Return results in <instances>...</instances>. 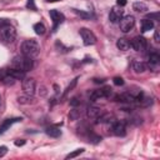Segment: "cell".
Returning a JSON list of instances; mask_svg holds the SVG:
<instances>
[{"instance_id":"8992f818","label":"cell","mask_w":160,"mask_h":160,"mask_svg":"<svg viewBox=\"0 0 160 160\" xmlns=\"http://www.w3.org/2000/svg\"><path fill=\"white\" fill-rule=\"evenodd\" d=\"M111 94V88L109 86H105L102 89H99V90H94L90 95V100L91 101H98L100 99H104V98H109Z\"/></svg>"},{"instance_id":"d590c367","label":"cell","mask_w":160,"mask_h":160,"mask_svg":"<svg viewBox=\"0 0 160 160\" xmlns=\"http://www.w3.org/2000/svg\"><path fill=\"white\" fill-rule=\"evenodd\" d=\"M126 2H128L126 0H118V1H116V4H118L119 6H125V5H126Z\"/></svg>"},{"instance_id":"836d02e7","label":"cell","mask_w":160,"mask_h":160,"mask_svg":"<svg viewBox=\"0 0 160 160\" xmlns=\"http://www.w3.org/2000/svg\"><path fill=\"white\" fill-rule=\"evenodd\" d=\"M10 24V21L8 19H0V26H4V25H8Z\"/></svg>"},{"instance_id":"ba28073f","label":"cell","mask_w":160,"mask_h":160,"mask_svg":"<svg viewBox=\"0 0 160 160\" xmlns=\"http://www.w3.org/2000/svg\"><path fill=\"white\" fill-rule=\"evenodd\" d=\"M130 44H131V48L136 51H142L146 48V40H145L144 36H135L130 41Z\"/></svg>"},{"instance_id":"d6986e66","label":"cell","mask_w":160,"mask_h":160,"mask_svg":"<svg viewBox=\"0 0 160 160\" xmlns=\"http://www.w3.org/2000/svg\"><path fill=\"white\" fill-rule=\"evenodd\" d=\"M132 9L138 12H145V11H148V5L142 1H135L132 4Z\"/></svg>"},{"instance_id":"cb8c5ba5","label":"cell","mask_w":160,"mask_h":160,"mask_svg":"<svg viewBox=\"0 0 160 160\" xmlns=\"http://www.w3.org/2000/svg\"><path fill=\"white\" fill-rule=\"evenodd\" d=\"M15 80H16V79H15V78H12V76H11V75H9V74H8V75H5V76L2 78V82H4L5 85H14V84H15Z\"/></svg>"},{"instance_id":"4dcf8cb0","label":"cell","mask_w":160,"mask_h":160,"mask_svg":"<svg viewBox=\"0 0 160 160\" xmlns=\"http://www.w3.org/2000/svg\"><path fill=\"white\" fill-rule=\"evenodd\" d=\"M74 12L78 14L79 16H81V18H89V16H90L89 14H86V12H84V11H79V10H76V9H74Z\"/></svg>"},{"instance_id":"7c38bea8","label":"cell","mask_w":160,"mask_h":160,"mask_svg":"<svg viewBox=\"0 0 160 160\" xmlns=\"http://www.w3.org/2000/svg\"><path fill=\"white\" fill-rule=\"evenodd\" d=\"M121 18H122V10L119 8H112L109 14V20L111 22H118V21H120Z\"/></svg>"},{"instance_id":"d4e9b609","label":"cell","mask_w":160,"mask_h":160,"mask_svg":"<svg viewBox=\"0 0 160 160\" xmlns=\"http://www.w3.org/2000/svg\"><path fill=\"white\" fill-rule=\"evenodd\" d=\"M82 152H84V149H76L75 151L68 154L65 159H72V158H75V156H78V155H80V154H82Z\"/></svg>"},{"instance_id":"6da1fadb","label":"cell","mask_w":160,"mask_h":160,"mask_svg":"<svg viewBox=\"0 0 160 160\" xmlns=\"http://www.w3.org/2000/svg\"><path fill=\"white\" fill-rule=\"evenodd\" d=\"M40 51V46L38 44L36 40L34 39H29V40H25L22 44H21V54L24 56H28V58H35L38 56Z\"/></svg>"},{"instance_id":"1f68e13d","label":"cell","mask_w":160,"mask_h":160,"mask_svg":"<svg viewBox=\"0 0 160 160\" xmlns=\"http://www.w3.org/2000/svg\"><path fill=\"white\" fill-rule=\"evenodd\" d=\"M8 151V148L6 146H0V156H4Z\"/></svg>"},{"instance_id":"f546056e","label":"cell","mask_w":160,"mask_h":160,"mask_svg":"<svg viewBox=\"0 0 160 160\" xmlns=\"http://www.w3.org/2000/svg\"><path fill=\"white\" fill-rule=\"evenodd\" d=\"M80 114H79V111L76 110V109H74V110H71V112H70V115H69V118L70 119H72V120H75V119H78V116H79Z\"/></svg>"},{"instance_id":"7402d4cb","label":"cell","mask_w":160,"mask_h":160,"mask_svg":"<svg viewBox=\"0 0 160 160\" xmlns=\"http://www.w3.org/2000/svg\"><path fill=\"white\" fill-rule=\"evenodd\" d=\"M34 31H35V34H38V35H44V34L46 32V28H45L44 24L36 22V24H34Z\"/></svg>"},{"instance_id":"f1b7e54d","label":"cell","mask_w":160,"mask_h":160,"mask_svg":"<svg viewBox=\"0 0 160 160\" xmlns=\"http://www.w3.org/2000/svg\"><path fill=\"white\" fill-rule=\"evenodd\" d=\"M70 105L71 106H78V105H80V100H79V98H76V96H74L72 99H70Z\"/></svg>"},{"instance_id":"5b68a950","label":"cell","mask_w":160,"mask_h":160,"mask_svg":"<svg viewBox=\"0 0 160 160\" xmlns=\"http://www.w3.org/2000/svg\"><path fill=\"white\" fill-rule=\"evenodd\" d=\"M135 25V18L132 15H126V16H122L119 21V26H120V30L122 32H129Z\"/></svg>"},{"instance_id":"9a60e30c","label":"cell","mask_w":160,"mask_h":160,"mask_svg":"<svg viewBox=\"0 0 160 160\" xmlns=\"http://www.w3.org/2000/svg\"><path fill=\"white\" fill-rule=\"evenodd\" d=\"M116 46H118V49H120V50H122V51H126V50H129V49L131 48V44H130V41H129L128 39L120 38V39L116 41Z\"/></svg>"},{"instance_id":"ab89813d","label":"cell","mask_w":160,"mask_h":160,"mask_svg":"<svg viewBox=\"0 0 160 160\" xmlns=\"http://www.w3.org/2000/svg\"><path fill=\"white\" fill-rule=\"evenodd\" d=\"M0 104H1V96H0Z\"/></svg>"},{"instance_id":"44dd1931","label":"cell","mask_w":160,"mask_h":160,"mask_svg":"<svg viewBox=\"0 0 160 160\" xmlns=\"http://www.w3.org/2000/svg\"><path fill=\"white\" fill-rule=\"evenodd\" d=\"M8 74L11 75L12 78H15L16 80H18V79H24V78H25V72H24V71L18 70V69H14V68L9 69V70H8Z\"/></svg>"},{"instance_id":"d6a6232c","label":"cell","mask_w":160,"mask_h":160,"mask_svg":"<svg viewBox=\"0 0 160 160\" xmlns=\"http://www.w3.org/2000/svg\"><path fill=\"white\" fill-rule=\"evenodd\" d=\"M154 39L156 42L160 41V34H159V30H155V34H154Z\"/></svg>"},{"instance_id":"e575fe53","label":"cell","mask_w":160,"mask_h":160,"mask_svg":"<svg viewBox=\"0 0 160 160\" xmlns=\"http://www.w3.org/2000/svg\"><path fill=\"white\" fill-rule=\"evenodd\" d=\"M14 144H15L16 146H22V145L25 144V140H16Z\"/></svg>"},{"instance_id":"ffe728a7","label":"cell","mask_w":160,"mask_h":160,"mask_svg":"<svg viewBox=\"0 0 160 160\" xmlns=\"http://www.w3.org/2000/svg\"><path fill=\"white\" fill-rule=\"evenodd\" d=\"M154 28V22L151 21V19H142L141 20V31L145 32V31H149Z\"/></svg>"},{"instance_id":"277c9868","label":"cell","mask_w":160,"mask_h":160,"mask_svg":"<svg viewBox=\"0 0 160 160\" xmlns=\"http://www.w3.org/2000/svg\"><path fill=\"white\" fill-rule=\"evenodd\" d=\"M79 34H80V36L82 39L84 45L89 46V45H94L96 42V36H95V34L91 30H89L86 28H81L79 30Z\"/></svg>"},{"instance_id":"ac0fdd59","label":"cell","mask_w":160,"mask_h":160,"mask_svg":"<svg viewBox=\"0 0 160 160\" xmlns=\"http://www.w3.org/2000/svg\"><path fill=\"white\" fill-rule=\"evenodd\" d=\"M45 132L51 138H59L61 135V130L58 126H49V128H46Z\"/></svg>"},{"instance_id":"2e32d148","label":"cell","mask_w":160,"mask_h":160,"mask_svg":"<svg viewBox=\"0 0 160 160\" xmlns=\"http://www.w3.org/2000/svg\"><path fill=\"white\" fill-rule=\"evenodd\" d=\"M101 112H102L101 109H100V108H96V106H90V108H88V110H86V115H88V118H90V119H96Z\"/></svg>"},{"instance_id":"f35d334b","label":"cell","mask_w":160,"mask_h":160,"mask_svg":"<svg viewBox=\"0 0 160 160\" xmlns=\"http://www.w3.org/2000/svg\"><path fill=\"white\" fill-rule=\"evenodd\" d=\"M46 1H49V2H55V1H61V0H46Z\"/></svg>"},{"instance_id":"83f0119b","label":"cell","mask_w":160,"mask_h":160,"mask_svg":"<svg viewBox=\"0 0 160 160\" xmlns=\"http://www.w3.org/2000/svg\"><path fill=\"white\" fill-rule=\"evenodd\" d=\"M26 8L30 10H36V5H35V0H28Z\"/></svg>"},{"instance_id":"603a6c76","label":"cell","mask_w":160,"mask_h":160,"mask_svg":"<svg viewBox=\"0 0 160 160\" xmlns=\"http://www.w3.org/2000/svg\"><path fill=\"white\" fill-rule=\"evenodd\" d=\"M32 95H24V96H19L18 98V101L20 102V104H30V102H32Z\"/></svg>"},{"instance_id":"8fae6325","label":"cell","mask_w":160,"mask_h":160,"mask_svg":"<svg viewBox=\"0 0 160 160\" xmlns=\"http://www.w3.org/2000/svg\"><path fill=\"white\" fill-rule=\"evenodd\" d=\"M159 64H160V56L158 52H152L149 55V68L152 71H156L159 69Z\"/></svg>"},{"instance_id":"3957f363","label":"cell","mask_w":160,"mask_h":160,"mask_svg":"<svg viewBox=\"0 0 160 160\" xmlns=\"http://www.w3.org/2000/svg\"><path fill=\"white\" fill-rule=\"evenodd\" d=\"M0 38L5 41V42H12L16 38V30L14 26H11L10 24L0 26Z\"/></svg>"},{"instance_id":"484cf974","label":"cell","mask_w":160,"mask_h":160,"mask_svg":"<svg viewBox=\"0 0 160 160\" xmlns=\"http://www.w3.org/2000/svg\"><path fill=\"white\" fill-rule=\"evenodd\" d=\"M76 82H78V78H75V79H74L72 81H71V84H70V85H69V86L66 88V90H65V92H64V96H65V95H66V94H68L69 91H71V90H72V89L75 88Z\"/></svg>"},{"instance_id":"52a82bcc","label":"cell","mask_w":160,"mask_h":160,"mask_svg":"<svg viewBox=\"0 0 160 160\" xmlns=\"http://www.w3.org/2000/svg\"><path fill=\"white\" fill-rule=\"evenodd\" d=\"M35 88H36V84H35V80L32 78H24L22 79V90L26 95H34Z\"/></svg>"},{"instance_id":"7a4b0ae2","label":"cell","mask_w":160,"mask_h":160,"mask_svg":"<svg viewBox=\"0 0 160 160\" xmlns=\"http://www.w3.org/2000/svg\"><path fill=\"white\" fill-rule=\"evenodd\" d=\"M34 66V62H32V59L31 58H28V56H16L14 58L12 62H11V68L14 69H18V70H21L24 72L31 70Z\"/></svg>"},{"instance_id":"4fadbf2b","label":"cell","mask_w":160,"mask_h":160,"mask_svg":"<svg viewBox=\"0 0 160 160\" xmlns=\"http://www.w3.org/2000/svg\"><path fill=\"white\" fill-rule=\"evenodd\" d=\"M95 120H96V122H99V124H104V122H114L115 118H114L112 114H109V112H101Z\"/></svg>"},{"instance_id":"8d00e7d4","label":"cell","mask_w":160,"mask_h":160,"mask_svg":"<svg viewBox=\"0 0 160 160\" xmlns=\"http://www.w3.org/2000/svg\"><path fill=\"white\" fill-rule=\"evenodd\" d=\"M152 18H154V19H159V14H158V12H156V14H150V15L148 16V19H152Z\"/></svg>"},{"instance_id":"74e56055","label":"cell","mask_w":160,"mask_h":160,"mask_svg":"<svg viewBox=\"0 0 160 160\" xmlns=\"http://www.w3.org/2000/svg\"><path fill=\"white\" fill-rule=\"evenodd\" d=\"M95 82H104V80L102 79H100V80L99 79H95Z\"/></svg>"},{"instance_id":"30bf717a","label":"cell","mask_w":160,"mask_h":160,"mask_svg":"<svg viewBox=\"0 0 160 160\" xmlns=\"http://www.w3.org/2000/svg\"><path fill=\"white\" fill-rule=\"evenodd\" d=\"M112 132L116 136H125L126 135V126L122 121H114L112 124Z\"/></svg>"},{"instance_id":"5bb4252c","label":"cell","mask_w":160,"mask_h":160,"mask_svg":"<svg viewBox=\"0 0 160 160\" xmlns=\"http://www.w3.org/2000/svg\"><path fill=\"white\" fill-rule=\"evenodd\" d=\"M18 121H21V118H12V119H6L2 124H1V126H0V135L1 134H4L14 122H18Z\"/></svg>"},{"instance_id":"e0dca14e","label":"cell","mask_w":160,"mask_h":160,"mask_svg":"<svg viewBox=\"0 0 160 160\" xmlns=\"http://www.w3.org/2000/svg\"><path fill=\"white\" fill-rule=\"evenodd\" d=\"M132 69H134L135 72L140 74V72H144L146 70V65H145V62H142L140 60H135L132 62Z\"/></svg>"},{"instance_id":"9c48e42d","label":"cell","mask_w":160,"mask_h":160,"mask_svg":"<svg viewBox=\"0 0 160 160\" xmlns=\"http://www.w3.org/2000/svg\"><path fill=\"white\" fill-rule=\"evenodd\" d=\"M50 18H51V20L54 22V30L65 20L64 14L60 12V11H58V10H50Z\"/></svg>"},{"instance_id":"4316f807","label":"cell","mask_w":160,"mask_h":160,"mask_svg":"<svg viewBox=\"0 0 160 160\" xmlns=\"http://www.w3.org/2000/svg\"><path fill=\"white\" fill-rule=\"evenodd\" d=\"M112 81H114V84L118 85V86L124 85V80H122V78H120V76H115V78L112 79Z\"/></svg>"}]
</instances>
